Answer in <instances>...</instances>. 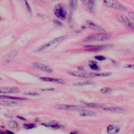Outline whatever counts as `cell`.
<instances>
[{"label":"cell","mask_w":134,"mask_h":134,"mask_svg":"<svg viewBox=\"0 0 134 134\" xmlns=\"http://www.w3.org/2000/svg\"><path fill=\"white\" fill-rule=\"evenodd\" d=\"M111 38V35L109 33H101L91 35L85 37L83 40V42H91L94 41H104L108 40Z\"/></svg>","instance_id":"cell-1"},{"label":"cell","mask_w":134,"mask_h":134,"mask_svg":"<svg viewBox=\"0 0 134 134\" xmlns=\"http://www.w3.org/2000/svg\"><path fill=\"white\" fill-rule=\"evenodd\" d=\"M103 3L106 7L119 11H126L127 8L117 0H103Z\"/></svg>","instance_id":"cell-2"},{"label":"cell","mask_w":134,"mask_h":134,"mask_svg":"<svg viewBox=\"0 0 134 134\" xmlns=\"http://www.w3.org/2000/svg\"><path fill=\"white\" fill-rule=\"evenodd\" d=\"M115 18L119 22L124 25L130 28V29H134V24L129 20L126 15L122 14H118L116 15Z\"/></svg>","instance_id":"cell-3"},{"label":"cell","mask_w":134,"mask_h":134,"mask_svg":"<svg viewBox=\"0 0 134 134\" xmlns=\"http://www.w3.org/2000/svg\"><path fill=\"white\" fill-rule=\"evenodd\" d=\"M53 12L56 16L61 20H64L66 18L67 11L64 5L61 4H58L55 7Z\"/></svg>","instance_id":"cell-4"},{"label":"cell","mask_w":134,"mask_h":134,"mask_svg":"<svg viewBox=\"0 0 134 134\" xmlns=\"http://www.w3.org/2000/svg\"><path fill=\"white\" fill-rule=\"evenodd\" d=\"M55 108L58 110L65 111H80L83 110V108L75 105L68 104H58L55 106Z\"/></svg>","instance_id":"cell-5"},{"label":"cell","mask_w":134,"mask_h":134,"mask_svg":"<svg viewBox=\"0 0 134 134\" xmlns=\"http://www.w3.org/2000/svg\"><path fill=\"white\" fill-rule=\"evenodd\" d=\"M70 75H71L74 77L83 78H93L92 73H86V72H82L80 71H71L69 72Z\"/></svg>","instance_id":"cell-6"},{"label":"cell","mask_w":134,"mask_h":134,"mask_svg":"<svg viewBox=\"0 0 134 134\" xmlns=\"http://www.w3.org/2000/svg\"><path fill=\"white\" fill-rule=\"evenodd\" d=\"M20 92V89L16 87H3L0 90L1 94L17 93Z\"/></svg>","instance_id":"cell-7"},{"label":"cell","mask_w":134,"mask_h":134,"mask_svg":"<svg viewBox=\"0 0 134 134\" xmlns=\"http://www.w3.org/2000/svg\"><path fill=\"white\" fill-rule=\"evenodd\" d=\"M39 79L41 80L42 81L48 82H53V83H59V84H64L65 83V80L59 78L43 77H40Z\"/></svg>","instance_id":"cell-8"},{"label":"cell","mask_w":134,"mask_h":134,"mask_svg":"<svg viewBox=\"0 0 134 134\" xmlns=\"http://www.w3.org/2000/svg\"><path fill=\"white\" fill-rule=\"evenodd\" d=\"M33 66L38 70L44 71V72H46L48 73H51L52 72V69L51 68L43 64L34 62L33 64Z\"/></svg>","instance_id":"cell-9"},{"label":"cell","mask_w":134,"mask_h":134,"mask_svg":"<svg viewBox=\"0 0 134 134\" xmlns=\"http://www.w3.org/2000/svg\"><path fill=\"white\" fill-rule=\"evenodd\" d=\"M66 37H67L66 36H61V37L56 38L54 39L53 40H52V41H50L49 42L46 43V44H44V45L42 46L41 47H40L39 48V50H41L44 49H45V48L50 46L51 45H52V44H55V43H58V42H61L62 41H63L66 38Z\"/></svg>","instance_id":"cell-10"},{"label":"cell","mask_w":134,"mask_h":134,"mask_svg":"<svg viewBox=\"0 0 134 134\" xmlns=\"http://www.w3.org/2000/svg\"><path fill=\"white\" fill-rule=\"evenodd\" d=\"M87 24L88 26L90 27V28H91L92 29L96 31H99V32H102L104 31V29L102 27V26L100 25H98L92 21H87Z\"/></svg>","instance_id":"cell-11"},{"label":"cell","mask_w":134,"mask_h":134,"mask_svg":"<svg viewBox=\"0 0 134 134\" xmlns=\"http://www.w3.org/2000/svg\"><path fill=\"white\" fill-rule=\"evenodd\" d=\"M121 130V127L115 125H109L107 128V132L110 134H116Z\"/></svg>","instance_id":"cell-12"},{"label":"cell","mask_w":134,"mask_h":134,"mask_svg":"<svg viewBox=\"0 0 134 134\" xmlns=\"http://www.w3.org/2000/svg\"><path fill=\"white\" fill-rule=\"evenodd\" d=\"M109 45H93V46H86L85 47L89 51H98L105 49L109 47Z\"/></svg>","instance_id":"cell-13"},{"label":"cell","mask_w":134,"mask_h":134,"mask_svg":"<svg viewBox=\"0 0 134 134\" xmlns=\"http://www.w3.org/2000/svg\"><path fill=\"white\" fill-rule=\"evenodd\" d=\"M42 125L44 126L47 127H50L52 128H55V129L60 128L61 127V125L59 123H58L56 121H52V122H50L48 123L47 124L42 123Z\"/></svg>","instance_id":"cell-14"},{"label":"cell","mask_w":134,"mask_h":134,"mask_svg":"<svg viewBox=\"0 0 134 134\" xmlns=\"http://www.w3.org/2000/svg\"><path fill=\"white\" fill-rule=\"evenodd\" d=\"M80 115L84 117H94L97 116V114L90 111L81 110L80 113Z\"/></svg>","instance_id":"cell-15"},{"label":"cell","mask_w":134,"mask_h":134,"mask_svg":"<svg viewBox=\"0 0 134 134\" xmlns=\"http://www.w3.org/2000/svg\"><path fill=\"white\" fill-rule=\"evenodd\" d=\"M103 110L110 111V112H121L124 110V109L120 107H113V106H104L102 108Z\"/></svg>","instance_id":"cell-16"},{"label":"cell","mask_w":134,"mask_h":134,"mask_svg":"<svg viewBox=\"0 0 134 134\" xmlns=\"http://www.w3.org/2000/svg\"><path fill=\"white\" fill-rule=\"evenodd\" d=\"M84 105L87 108H94V109H102L104 106V105L95 103H85Z\"/></svg>","instance_id":"cell-17"},{"label":"cell","mask_w":134,"mask_h":134,"mask_svg":"<svg viewBox=\"0 0 134 134\" xmlns=\"http://www.w3.org/2000/svg\"><path fill=\"white\" fill-rule=\"evenodd\" d=\"M95 2V0H87L86 4V5L87 6L89 11L92 13H93L94 10Z\"/></svg>","instance_id":"cell-18"},{"label":"cell","mask_w":134,"mask_h":134,"mask_svg":"<svg viewBox=\"0 0 134 134\" xmlns=\"http://www.w3.org/2000/svg\"><path fill=\"white\" fill-rule=\"evenodd\" d=\"M0 98L1 99H8V100H23L24 98H21L19 97H15L12 96H7V95H1Z\"/></svg>","instance_id":"cell-19"},{"label":"cell","mask_w":134,"mask_h":134,"mask_svg":"<svg viewBox=\"0 0 134 134\" xmlns=\"http://www.w3.org/2000/svg\"><path fill=\"white\" fill-rule=\"evenodd\" d=\"M78 6L77 0H70L69 1V7L71 10H75L77 8Z\"/></svg>","instance_id":"cell-20"},{"label":"cell","mask_w":134,"mask_h":134,"mask_svg":"<svg viewBox=\"0 0 134 134\" xmlns=\"http://www.w3.org/2000/svg\"><path fill=\"white\" fill-rule=\"evenodd\" d=\"M1 104L4 106H11L15 105L17 104V102L11 101H1Z\"/></svg>","instance_id":"cell-21"},{"label":"cell","mask_w":134,"mask_h":134,"mask_svg":"<svg viewBox=\"0 0 134 134\" xmlns=\"http://www.w3.org/2000/svg\"><path fill=\"white\" fill-rule=\"evenodd\" d=\"M111 72H99V73H92L93 77H107L111 75Z\"/></svg>","instance_id":"cell-22"},{"label":"cell","mask_w":134,"mask_h":134,"mask_svg":"<svg viewBox=\"0 0 134 134\" xmlns=\"http://www.w3.org/2000/svg\"><path fill=\"white\" fill-rule=\"evenodd\" d=\"M94 83L91 81H85V82H79L73 84V85L77 86H84L86 85H91L94 84Z\"/></svg>","instance_id":"cell-23"},{"label":"cell","mask_w":134,"mask_h":134,"mask_svg":"<svg viewBox=\"0 0 134 134\" xmlns=\"http://www.w3.org/2000/svg\"><path fill=\"white\" fill-rule=\"evenodd\" d=\"M89 67L90 68L95 71H99L100 70V67L98 66L96 62L94 61H91L90 64H89Z\"/></svg>","instance_id":"cell-24"},{"label":"cell","mask_w":134,"mask_h":134,"mask_svg":"<svg viewBox=\"0 0 134 134\" xmlns=\"http://www.w3.org/2000/svg\"><path fill=\"white\" fill-rule=\"evenodd\" d=\"M7 125H8V126L12 129L17 128L18 127L17 123L14 121H11L10 122H8Z\"/></svg>","instance_id":"cell-25"},{"label":"cell","mask_w":134,"mask_h":134,"mask_svg":"<svg viewBox=\"0 0 134 134\" xmlns=\"http://www.w3.org/2000/svg\"><path fill=\"white\" fill-rule=\"evenodd\" d=\"M112 91L113 89L110 87H103L100 90V92L102 94H110Z\"/></svg>","instance_id":"cell-26"},{"label":"cell","mask_w":134,"mask_h":134,"mask_svg":"<svg viewBox=\"0 0 134 134\" xmlns=\"http://www.w3.org/2000/svg\"><path fill=\"white\" fill-rule=\"evenodd\" d=\"M25 95L32 96H37L40 95V93L36 92H28L25 93Z\"/></svg>","instance_id":"cell-27"},{"label":"cell","mask_w":134,"mask_h":134,"mask_svg":"<svg viewBox=\"0 0 134 134\" xmlns=\"http://www.w3.org/2000/svg\"><path fill=\"white\" fill-rule=\"evenodd\" d=\"M35 125L33 124H25L24 125V127L26 129H32L34 127H35Z\"/></svg>","instance_id":"cell-28"},{"label":"cell","mask_w":134,"mask_h":134,"mask_svg":"<svg viewBox=\"0 0 134 134\" xmlns=\"http://www.w3.org/2000/svg\"><path fill=\"white\" fill-rule=\"evenodd\" d=\"M128 16L129 17L130 19L132 21H134V12H133L132 11H130L128 12Z\"/></svg>","instance_id":"cell-29"},{"label":"cell","mask_w":134,"mask_h":134,"mask_svg":"<svg viewBox=\"0 0 134 134\" xmlns=\"http://www.w3.org/2000/svg\"><path fill=\"white\" fill-rule=\"evenodd\" d=\"M95 58L99 61H103L106 59L105 57L103 56H96L95 57Z\"/></svg>","instance_id":"cell-30"},{"label":"cell","mask_w":134,"mask_h":134,"mask_svg":"<svg viewBox=\"0 0 134 134\" xmlns=\"http://www.w3.org/2000/svg\"><path fill=\"white\" fill-rule=\"evenodd\" d=\"M55 89L54 88H47L45 89H42V91H55Z\"/></svg>","instance_id":"cell-31"},{"label":"cell","mask_w":134,"mask_h":134,"mask_svg":"<svg viewBox=\"0 0 134 134\" xmlns=\"http://www.w3.org/2000/svg\"><path fill=\"white\" fill-rule=\"evenodd\" d=\"M126 68H128V69H131L132 70H134V64L133 65H127L125 67Z\"/></svg>","instance_id":"cell-32"},{"label":"cell","mask_w":134,"mask_h":134,"mask_svg":"<svg viewBox=\"0 0 134 134\" xmlns=\"http://www.w3.org/2000/svg\"><path fill=\"white\" fill-rule=\"evenodd\" d=\"M26 5L27 8V9H28V10L29 12H31V7H30L29 5H28V3L27 2H26Z\"/></svg>","instance_id":"cell-33"},{"label":"cell","mask_w":134,"mask_h":134,"mask_svg":"<svg viewBox=\"0 0 134 134\" xmlns=\"http://www.w3.org/2000/svg\"><path fill=\"white\" fill-rule=\"evenodd\" d=\"M81 1H82V3H83L84 5H86V3H87V0H81Z\"/></svg>","instance_id":"cell-34"},{"label":"cell","mask_w":134,"mask_h":134,"mask_svg":"<svg viewBox=\"0 0 134 134\" xmlns=\"http://www.w3.org/2000/svg\"><path fill=\"white\" fill-rule=\"evenodd\" d=\"M6 133L8 134H14V133L13 132H11L10 131H6Z\"/></svg>","instance_id":"cell-35"},{"label":"cell","mask_w":134,"mask_h":134,"mask_svg":"<svg viewBox=\"0 0 134 134\" xmlns=\"http://www.w3.org/2000/svg\"><path fill=\"white\" fill-rule=\"evenodd\" d=\"M18 118H19L20 119H23V121H25V120H26L25 119H24V118H23V117H21V116H18Z\"/></svg>","instance_id":"cell-36"},{"label":"cell","mask_w":134,"mask_h":134,"mask_svg":"<svg viewBox=\"0 0 134 134\" xmlns=\"http://www.w3.org/2000/svg\"><path fill=\"white\" fill-rule=\"evenodd\" d=\"M130 86H132V87H134V82L131 83L130 84Z\"/></svg>","instance_id":"cell-37"},{"label":"cell","mask_w":134,"mask_h":134,"mask_svg":"<svg viewBox=\"0 0 134 134\" xmlns=\"http://www.w3.org/2000/svg\"><path fill=\"white\" fill-rule=\"evenodd\" d=\"M0 133H1V134H5V132L2 130H1V131H0Z\"/></svg>","instance_id":"cell-38"},{"label":"cell","mask_w":134,"mask_h":134,"mask_svg":"<svg viewBox=\"0 0 134 134\" xmlns=\"http://www.w3.org/2000/svg\"><path fill=\"white\" fill-rule=\"evenodd\" d=\"M70 134H77V133H75V132H71Z\"/></svg>","instance_id":"cell-39"},{"label":"cell","mask_w":134,"mask_h":134,"mask_svg":"<svg viewBox=\"0 0 134 134\" xmlns=\"http://www.w3.org/2000/svg\"><path fill=\"white\" fill-rule=\"evenodd\" d=\"M130 134H134V130H132V131L131 132V133Z\"/></svg>","instance_id":"cell-40"},{"label":"cell","mask_w":134,"mask_h":134,"mask_svg":"<svg viewBox=\"0 0 134 134\" xmlns=\"http://www.w3.org/2000/svg\"><path fill=\"white\" fill-rule=\"evenodd\" d=\"M38 1H41V2H43V1H44V0H38Z\"/></svg>","instance_id":"cell-41"}]
</instances>
